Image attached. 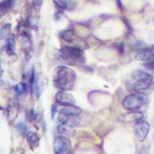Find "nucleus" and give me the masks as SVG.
Wrapping results in <instances>:
<instances>
[{
	"mask_svg": "<svg viewBox=\"0 0 154 154\" xmlns=\"http://www.w3.org/2000/svg\"><path fill=\"white\" fill-rule=\"evenodd\" d=\"M35 83V68L34 67H32L31 70H30V74L28 76V85L30 88L33 87V85H34Z\"/></svg>",
	"mask_w": 154,
	"mask_h": 154,
	"instance_id": "aec40b11",
	"label": "nucleus"
},
{
	"mask_svg": "<svg viewBox=\"0 0 154 154\" xmlns=\"http://www.w3.org/2000/svg\"><path fill=\"white\" fill-rule=\"evenodd\" d=\"M59 36L63 40L65 41L69 42V43H73L78 40V36L76 35V33L73 31L72 29H66V30H63L59 33Z\"/></svg>",
	"mask_w": 154,
	"mask_h": 154,
	"instance_id": "9b49d317",
	"label": "nucleus"
},
{
	"mask_svg": "<svg viewBox=\"0 0 154 154\" xmlns=\"http://www.w3.org/2000/svg\"><path fill=\"white\" fill-rule=\"evenodd\" d=\"M150 130V125L147 121H144V120H139L134 124V133L135 136L139 141H144L146 139L147 135H148V132Z\"/></svg>",
	"mask_w": 154,
	"mask_h": 154,
	"instance_id": "423d86ee",
	"label": "nucleus"
},
{
	"mask_svg": "<svg viewBox=\"0 0 154 154\" xmlns=\"http://www.w3.org/2000/svg\"><path fill=\"white\" fill-rule=\"evenodd\" d=\"M14 48H15V38L14 36L10 34L6 39L5 42V52L8 55L14 54Z\"/></svg>",
	"mask_w": 154,
	"mask_h": 154,
	"instance_id": "4468645a",
	"label": "nucleus"
},
{
	"mask_svg": "<svg viewBox=\"0 0 154 154\" xmlns=\"http://www.w3.org/2000/svg\"><path fill=\"white\" fill-rule=\"evenodd\" d=\"M116 5L118 6V8L120 9V10H123V6H122L121 0H116Z\"/></svg>",
	"mask_w": 154,
	"mask_h": 154,
	"instance_id": "bb28decb",
	"label": "nucleus"
},
{
	"mask_svg": "<svg viewBox=\"0 0 154 154\" xmlns=\"http://www.w3.org/2000/svg\"><path fill=\"white\" fill-rule=\"evenodd\" d=\"M56 106L55 105H52V107H51V117L52 118H54V116H55V114H56Z\"/></svg>",
	"mask_w": 154,
	"mask_h": 154,
	"instance_id": "a878e982",
	"label": "nucleus"
},
{
	"mask_svg": "<svg viewBox=\"0 0 154 154\" xmlns=\"http://www.w3.org/2000/svg\"><path fill=\"white\" fill-rule=\"evenodd\" d=\"M10 30H11V25L9 23L5 24V25L2 26L1 28V39H7V37L10 35Z\"/></svg>",
	"mask_w": 154,
	"mask_h": 154,
	"instance_id": "a211bd4d",
	"label": "nucleus"
},
{
	"mask_svg": "<svg viewBox=\"0 0 154 154\" xmlns=\"http://www.w3.org/2000/svg\"><path fill=\"white\" fill-rule=\"evenodd\" d=\"M7 8H9V6L7 4V1L6 0H3L1 2V16H3L5 13V11L7 10Z\"/></svg>",
	"mask_w": 154,
	"mask_h": 154,
	"instance_id": "b1692460",
	"label": "nucleus"
},
{
	"mask_svg": "<svg viewBox=\"0 0 154 154\" xmlns=\"http://www.w3.org/2000/svg\"><path fill=\"white\" fill-rule=\"evenodd\" d=\"M60 112L65 113V114H70V115H80L82 110L81 108H79V107H77L75 105H67V106L61 107Z\"/></svg>",
	"mask_w": 154,
	"mask_h": 154,
	"instance_id": "ddd939ff",
	"label": "nucleus"
},
{
	"mask_svg": "<svg viewBox=\"0 0 154 154\" xmlns=\"http://www.w3.org/2000/svg\"><path fill=\"white\" fill-rule=\"evenodd\" d=\"M37 113H36L33 109H28L26 111V118L29 122H34L37 120Z\"/></svg>",
	"mask_w": 154,
	"mask_h": 154,
	"instance_id": "6ab92c4d",
	"label": "nucleus"
},
{
	"mask_svg": "<svg viewBox=\"0 0 154 154\" xmlns=\"http://www.w3.org/2000/svg\"><path fill=\"white\" fill-rule=\"evenodd\" d=\"M55 101L61 106L75 105V98L72 96V94L65 90H59L55 94Z\"/></svg>",
	"mask_w": 154,
	"mask_h": 154,
	"instance_id": "0eeeda50",
	"label": "nucleus"
},
{
	"mask_svg": "<svg viewBox=\"0 0 154 154\" xmlns=\"http://www.w3.org/2000/svg\"><path fill=\"white\" fill-rule=\"evenodd\" d=\"M116 46V49H118V51H119V53L120 54H123V51H124V46H123V43L122 42H119V43H117V44H115Z\"/></svg>",
	"mask_w": 154,
	"mask_h": 154,
	"instance_id": "393cba45",
	"label": "nucleus"
},
{
	"mask_svg": "<svg viewBox=\"0 0 154 154\" xmlns=\"http://www.w3.org/2000/svg\"><path fill=\"white\" fill-rule=\"evenodd\" d=\"M76 81V74L69 67L60 65L54 69L53 83L54 86L59 90H69L72 89Z\"/></svg>",
	"mask_w": 154,
	"mask_h": 154,
	"instance_id": "f03ea898",
	"label": "nucleus"
},
{
	"mask_svg": "<svg viewBox=\"0 0 154 154\" xmlns=\"http://www.w3.org/2000/svg\"><path fill=\"white\" fill-rule=\"evenodd\" d=\"M143 118V113L140 111H129L128 113L121 115L118 118L120 122L124 123H132V122H137Z\"/></svg>",
	"mask_w": 154,
	"mask_h": 154,
	"instance_id": "9d476101",
	"label": "nucleus"
},
{
	"mask_svg": "<svg viewBox=\"0 0 154 154\" xmlns=\"http://www.w3.org/2000/svg\"><path fill=\"white\" fill-rule=\"evenodd\" d=\"M132 89L134 92L148 96L154 90V79L151 74L144 70H135L132 73Z\"/></svg>",
	"mask_w": 154,
	"mask_h": 154,
	"instance_id": "f257e3e1",
	"label": "nucleus"
},
{
	"mask_svg": "<svg viewBox=\"0 0 154 154\" xmlns=\"http://www.w3.org/2000/svg\"><path fill=\"white\" fill-rule=\"evenodd\" d=\"M58 122L60 124H63L68 127H76L80 124V118L78 115H70V114H65V113L59 112L58 114Z\"/></svg>",
	"mask_w": 154,
	"mask_h": 154,
	"instance_id": "6e6552de",
	"label": "nucleus"
},
{
	"mask_svg": "<svg viewBox=\"0 0 154 154\" xmlns=\"http://www.w3.org/2000/svg\"><path fill=\"white\" fill-rule=\"evenodd\" d=\"M154 58V47H146L140 49L135 54V59L141 62H148Z\"/></svg>",
	"mask_w": 154,
	"mask_h": 154,
	"instance_id": "1a4fd4ad",
	"label": "nucleus"
},
{
	"mask_svg": "<svg viewBox=\"0 0 154 154\" xmlns=\"http://www.w3.org/2000/svg\"><path fill=\"white\" fill-rule=\"evenodd\" d=\"M71 142L64 136L55 137L53 142V150L56 154H68L71 152Z\"/></svg>",
	"mask_w": 154,
	"mask_h": 154,
	"instance_id": "39448f33",
	"label": "nucleus"
},
{
	"mask_svg": "<svg viewBox=\"0 0 154 154\" xmlns=\"http://www.w3.org/2000/svg\"><path fill=\"white\" fill-rule=\"evenodd\" d=\"M27 85L28 84H26V83H20V84L15 85L13 89H14V91L20 96V95H23L27 91V87H28Z\"/></svg>",
	"mask_w": 154,
	"mask_h": 154,
	"instance_id": "f3484780",
	"label": "nucleus"
},
{
	"mask_svg": "<svg viewBox=\"0 0 154 154\" xmlns=\"http://www.w3.org/2000/svg\"><path fill=\"white\" fill-rule=\"evenodd\" d=\"M43 89H44V86H43L42 84V82L40 81H37L36 82V86H35V91H36V97L39 98L40 97V95H41L42 93V91H43Z\"/></svg>",
	"mask_w": 154,
	"mask_h": 154,
	"instance_id": "4be33fe9",
	"label": "nucleus"
},
{
	"mask_svg": "<svg viewBox=\"0 0 154 154\" xmlns=\"http://www.w3.org/2000/svg\"><path fill=\"white\" fill-rule=\"evenodd\" d=\"M59 56L65 63L79 64L85 62L84 52L78 46H63L59 50Z\"/></svg>",
	"mask_w": 154,
	"mask_h": 154,
	"instance_id": "7ed1b4c3",
	"label": "nucleus"
},
{
	"mask_svg": "<svg viewBox=\"0 0 154 154\" xmlns=\"http://www.w3.org/2000/svg\"><path fill=\"white\" fill-rule=\"evenodd\" d=\"M26 139H27V142H28L29 146L31 147V149H35L36 147L39 145V140L40 138L37 135V133L35 132H27L26 133Z\"/></svg>",
	"mask_w": 154,
	"mask_h": 154,
	"instance_id": "f8f14e48",
	"label": "nucleus"
},
{
	"mask_svg": "<svg viewBox=\"0 0 154 154\" xmlns=\"http://www.w3.org/2000/svg\"><path fill=\"white\" fill-rule=\"evenodd\" d=\"M148 102L149 99L146 95L134 92L125 96L122 101V107L128 111H140V109Z\"/></svg>",
	"mask_w": 154,
	"mask_h": 154,
	"instance_id": "20e7f679",
	"label": "nucleus"
},
{
	"mask_svg": "<svg viewBox=\"0 0 154 154\" xmlns=\"http://www.w3.org/2000/svg\"><path fill=\"white\" fill-rule=\"evenodd\" d=\"M20 43L21 45H22V47L24 50L26 51V53H28L29 52V49L31 48V39H30L29 35L27 34L26 32H23L22 34L20 35Z\"/></svg>",
	"mask_w": 154,
	"mask_h": 154,
	"instance_id": "2eb2a0df",
	"label": "nucleus"
},
{
	"mask_svg": "<svg viewBox=\"0 0 154 154\" xmlns=\"http://www.w3.org/2000/svg\"><path fill=\"white\" fill-rule=\"evenodd\" d=\"M53 2L58 8L61 9V10L71 9V6L75 4L74 2L70 1V0H53Z\"/></svg>",
	"mask_w": 154,
	"mask_h": 154,
	"instance_id": "dca6fc26",
	"label": "nucleus"
},
{
	"mask_svg": "<svg viewBox=\"0 0 154 154\" xmlns=\"http://www.w3.org/2000/svg\"><path fill=\"white\" fill-rule=\"evenodd\" d=\"M15 128H16V130L19 132V133L21 134H25L26 133V124L25 123H23V122H19V123H17L16 125H15Z\"/></svg>",
	"mask_w": 154,
	"mask_h": 154,
	"instance_id": "412c9836",
	"label": "nucleus"
},
{
	"mask_svg": "<svg viewBox=\"0 0 154 154\" xmlns=\"http://www.w3.org/2000/svg\"><path fill=\"white\" fill-rule=\"evenodd\" d=\"M144 67H145L147 70H153V71H154V58L152 60L148 61V62H145V64H144Z\"/></svg>",
	"mask_w": 154,
	"mask_h": 154,
	"instance_id": "5701e85b",
	"label": "nucleus"
}]
</instances>
